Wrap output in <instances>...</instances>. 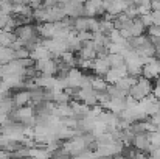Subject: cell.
Masks as SVG:
<instances>
[{
	"mask_svg": "<svg viewBox=\"0 0 160 159\" xmlns=\"http://www.w3.org/2000/svg\"><path fill=\"white\" fill-rule=\"evenodd\" d=\"M152 91H154L152 81H151V80H146V78H143V77H140L138 81H137V84L129 91V95H131L134 100L142 102V100H145L146 97L152 95Z\"/></svg>",
	"mask_w": 160,
	"mask_h": 159,
	"instance_id": "cell-1",
	"label": "cell"
},
{
	"mask_svg": "<svg viewBox=\"0 0 160 159\" xmlns=\"http://www.w3.org/2000/svg\"><path fill=\"white\" fill-rule=\"evenodd\" d=\"M109 70H110V64L107 56H100L93 61V73L97 77H104Z\"/></svg>",
	"mask_w": 160,
	"mask_h": 159,
	"instance_id": "cell-2",
	"label": "cell"
},
{
	"mask_svg": "<svg viewBox=\"0 0 160 159\" xmlns=\"http://www.w3.org/2000/svg\"><path fill=\"white\" fill-rule=\"evenodd\" d=\"M132 145L135 147L137 151H142V153H148L151 150V142H149V136L148 134H137L134 137V142Z\"/></svg>",
	"mask_w": 160,
	"mask_h": 159,
	"instance_id": "cell-3",
	"label": "cell"
},
{
	"mask_svg": "<svg viewBox=\"0 0 160 159\" xmlns=\"http://www.w3.org/2000/svg\"><path fill=\"white\" fill-rule=\"evenodd\" d=\"M12 100H14L16 108H23V106H27L28 102H31V92L30 91H19V92H16Z\"/></svg>",
	"mask_w": 160,
	"mask_h": 159,
	"instance_id": "cell-4",
	"label": "cell"
},
{
	"mask_svg": "<svg viewBox=\"0 0 160 159\" xmlns=\"http://www.w3.org/2000/svg\"><path fill=\"white\" fill-rule=\"evenodd\" d=\"M107 87H109V84L106 83L104 77L93 75V78H92V89L95 92H107Z\"/></svg>",
	"mask_w": 160,
	"mask_h": 159,
	"instance_id": "cell-5",
	"label": "cell"
},
{
	"mask_svg": "<svg viewBox=\"0 0 160 159\" xmlns=\"http://www.w3.org/2000/svg\"><path fill=\"white\" fill-rule=\"evenodd\" d=\"M107 59H109L110 69H120V67L126 66V61H124L123 55H107Z\"/></svg>",
	"mask_w": 160,
	"mask_h": 159,
	"instance_id": "cell-6",
	"label": "cell"
},
{
	"mask_svg": "<svg viewBox=\"0 0 160 159\" xmlns=\"http://www.w3.org/2000/svg\"><path fill=\"white\" fill-rule=\"evenodd\" d=\"M104 80H106V83L109 84V86H115V84H117V83L121 80V75L118 73V70H115V69H110L106 75H104Z\"/></svg>",
	"mask_w": 160,
	"mask_h": 159,
	"instance_id": "cell-7",
	"label": "cell"
}]
</instances>
